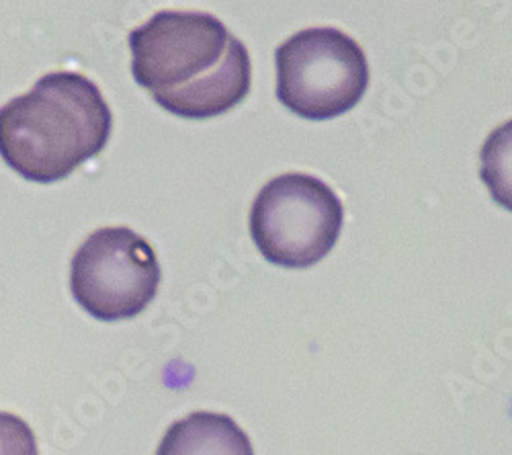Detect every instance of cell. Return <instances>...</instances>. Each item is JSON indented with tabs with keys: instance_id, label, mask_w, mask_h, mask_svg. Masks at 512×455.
<instances>
[{
	"instance_id": "6",
	"label": "cell",
	"mask_w": 512,
	"mask_h": 455,
	"mask_svg": "<svg viewBox=\"0 0 512 455\" xmlns=\"http://www.w3.org/2000/svg\"><path fill=\"white\" fill-rule=\"evenodd\" d=\"M156 455H254V449L232 417L199 410L166 429Z\"/></svg>"
},
{
	"instance_id": "4",
	"label": "cell",
	"mask_w": 512,
	"mask_h": 455,
	"mask_svg": "<svg viewBox=\"0 0 512 455\" xmlns=\"http://www.w3.org/2000/svg\"><path fill=\"white\" fill-rule=\"evenodd\" d=\"M275 62L279 101L314 121L351 111L369 85L365 52L353 37L334 27L291 35L277 48Z\"/></svg>"
},
{
	"instance_id": "2",
	"label": "cell",
	"mask_w": 512,
	"mask_h": 455,
	"mask_svg": "<svg viewBox=\"0 0 512 455\" xmlns=\"http://www.w3.org/2000/svg\"><path fill=\"white\" fill-rule=\"evenodd\" d=\"M111 126V109L91 78L50 72L0 109V156L23 179L54 183L97 156Z\"/></svg>"
},
{
	"instance_id": "3",
	"label": "cell",
	"mask_w": 512,
	"mask_h": 455,
	"mask_svg": "<svg viewBox=\"0 0 512 455\" xmlns=\"http://www.w3.org/2000/svg\"><path fill=\"white\" fill-rule=\"evenodd\" d=\"M345 222L343 201L318 177L285 173L256 193L250 236L261 255L279 267L306 269L324 259Z\"/></svg>"
},
{
	"instance_id": "1",
	"label": "cell",
	"mask_w": 512,
	"mask_h": 455,
	"mask_svg": "<svg viewBox=\"0 0 512 455\" xmlns=\"http://www.w3.org/2000/svg\"><path fill=\"white\" fill-rule=\"evenodd\" d=\"M132 74L154 101L185 119H209L250 91L246 46L213 15L160 11L130 33Z\"/></svg>"
},
{
	"instance_id": "8",
	"label": "cell",
	"mask_w": 512,
	"mask_h": 455,
	"mask_svg": "<svg viewBox=\"0 0 512 455\" xmlns=\"http://www.w3.org/2000/svg\"><path fill=\"white\" fill-rule=\"evenodd\" d=\"M0 455H37L31 427L13 412H0Z\"/></svg>"
},
{
	"instance_id": "5",
	"label": "cell",
	"mask_w": 512,
	"mask_h": 455,
	"mask_svg": "<svg viewBox=\"0 0 512 455\" xmlns=\"http://www.w3.org/2000/svg\"><path fill=\"white\" fill-rule=\"evenodd\" d=\"M160 265L152 244L125 226L95 230L72 257L76 302L103 322L142 314L154 300Z\"/></svg>"
},
{
	"instance_id": "7",
	"label": "cell",
	"mask_w": 512,
	"mask_h": 455,
	"mask_svg": "<svg viewBox=\"0 0 512 455\" xmlns=\"http://www.w3.org/2000/svg\"><path fill=\"white\" fill-rule=\"evenodd\" d=\"M480 177L492 199L512 212V119L500 123L484 140Z\"/></svg>"
}]
</instances>
